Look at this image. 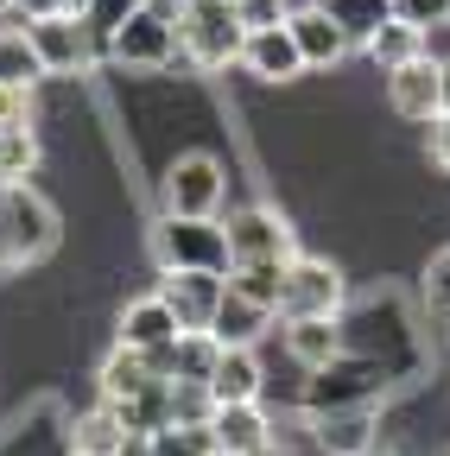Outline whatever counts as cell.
Returning a JSON list of instances; mask_svg holds the SVG:
<instances>
[{"mask_svg": "<svg viewBox=\"0 0 450 456\" xmlns=\"http://www.w3.org/2000/svg\"><path fill=\"white\" fill-rule=\"evenodd\" d=\"M152 260L159 273H222L229 279V235L216 216H159L152 228Z\"/></svg>", "mask_w": 450, "mask_h": 456, "instance_id": "obj_1", "label": "cell"}, {"mask_svg": "<svg viewBox=\"0 0 450 456\" xmlns=\"http://www.w3.org/2000/svg\"><path fill=\"white\" fill-rule=\"evenodd\" d=\"M58 248V209H51L26 178L0 184V266H32Z\"/></svg>", "mask_w": 450, "mask_h": 456, "instance_id": "obj_2", "label": "cell"}, {"mask_svg": "<svg viewBox=\"0 0 450 456\" xmlns=\"http://www.w3.org/2000/svg\"><path fill=\"white\" fill-rule=\"evenodd\" d=\"M241 38H248V26L235 20L229 0H184V13H178V51L191 57L197 70L241 64Z\"/></svg>", "mask_w": 450, "mask_h": 456, "instance_id": "obj_3", "label": "cell"}, {"mask_svg": "<svg viewBox=\"0 0 450 456\" xmlns=\"http://www.w3.org/2000/svg\"><path fill=\"white\" fill-rule=\"evenodd\" d=\"M222 235H229V260H235V266H260V260H266V266H286V260L299 254L286 216L266 209V203L235 209L229 222H222Z\"/></svg>", "mask_w": 450, "mask_h": 456, "instance_id": "obj_4", "label": "cell"}, {"mask_svg": "<svg viewBox=\"0 0 450 456\" xmlns=\"http://www.w3.org/2000/svg\"><path fill=\"white\" fill-rule=\"evenodd\" d=\"M26 45L38 57L45 77H83L95 64V32L77 13H51V20H26Z\"/></svg>", "mask_w": 450, "mask_h": 456, "instance_id": "obj_5", "label": "cell"}, {"mask_svg": "<svg viewBox=\"0 0 450 456\" xmlns=\"http://www.w3.org/2000/svg\"><path fill=\"white\" fill-rule=\"evenodd\" d=\"M343 311V273L330 260L292 254L286 260V285H279V317L299 323V317H336Z\"/></svg>", "mask_w": 450, "mask_h": 456, "instance_id": "obj_6", "label": "cell"}, {"mask_svg": "<svg viewBox=\"0 0 450 456\" xmlns=\"http://www.w3.org/2000/svg\"><path fill=\"white\" fill-rule=\"evenodd\" d=\"M216 203H222V165L209 152H184L165 165V178H159L165 216H216Z\"/></svg>", "mask_w": 450, "mask_h": 456, "instance_id": "obj_7", "label": "cell"}, {"mask_svg": "<svg viewBox=\"0 0 450 456\" xmlns=\"http://www.w3.org/2000/svg\"><path fill=\"white\" fill-rule=\"evenodd\" d=\"M102 45H108V57H115L121 70H159V64H172V57H178V26L140 7L127 26H115Z\"/></svg>", "mask_w": 450, "mask_h": 456, "instance_id": "obj_8", "label": "cell"}, {"mask_svg": "<svg viewBox=\"0 0 450 456\" xmlns=\"http://www.w3.org/2000/svg\"><path fill=\"white\" fill-rule=\"evenodd\" d=\"M159 298H165V311L178 317V336L184 330H203L209 336L216 305L229 298V279H222V273H165L159 279Z\"/></svg>", "mask_w": 450, "mask_h": 456, "instance_id": "obj_9", "label": "cell"}, {"mask_svg": "<svg viewBox=\"0 0 450 456\" xmlns=\"http://www.w3.org/2000/svg\"><path fill=\"white\" fill-rule=\"evenodd\" d=\"M286 32H292V45L305 57V70H330V64H343V57H349L343 26H336L323 7H292L286 13Z\"/></svg>", "mask_w": 450, "mask_h": 456, "instance_id": "obj_10", "label": "cell"}, {"mask_svg": "<svg viewBox=\"0 0 450 456\" xmlns=\"http://www.w3.org/2000/svg\"><path fill=\"white\" fill-rule=\"evenodd\" d=\"M209 437H216V456L273 450V425L260 412V399H248V406H209Z\"/></svg>", "mask_w": 450, "mask_h": 456, "instance_id": "obj_11", "label": "cell"}, {"mask_svg": "<svg viewBox=\"0 0 450 456\" xmlns=\"http://www.w3.org/2000/svg\"><path fill=\"white\" fill-rule=\"evenodd\" d=\"M438 83H444V64H431V57H413V64L387 70L393 114H406V121H438Z\"/></svg>", "mask_w": 450, "mask_h": 456, "instance_id": "obj_12", "label": "cell"}, {"mask_svg": "<svg viewBox=\"0 0 450 456\" xmlns=\"http://www.w3.org/2000/svg\"><path fill=\"white\" fill-rule=\"evenodd\" d=\"M241 64L254 77H266V83H292L305 70V57H299V45H292L286 26H266V32H248L241 38Z\"/></svg>", "mask_w": 450, "mask_h": 456, "instance_id": "obj_13", "label": "cell"}, {"mask_svg": "<svg viewBox=\"0 0 450 456\" xmlns=\"http://www.w3.org/2000/svg\"><path fill=\"white\" fill-rule=\"evenodd\" d=\"M203 387H209V406H248V399H260V362H254V349H222Z\"/></svg>", "mask_w": 450, "mask_h": 456, "instance_id": "obj_14", "label": "cell"}, {"mask_svg": "<svg viewBox=\"0 0 450 456\" xmlns=\"http://www.w3.org/2000/svg\"><path fill=\"white\" fill-rule=\"evenodd\" d=\"M286 349L299 368H336L343 362V330H336V317H299L286 323Z\"/></svg>", "mask_w": 450, "mask_h": 456, "instance_id": "obj_15", "label": "cell"}, {"mask_svg": "<svg viewBox=\"0 0 450 456\" xmlns=\"http://www.w3.org/2000/svg\"><path fill=\"white\" fill-rule=\"evenodd\" d=\"M165 342H178V317L165 311V298H134L121 311V349H165Z\"/></svg>", "mask_w": 450, "mask_h": 456, "instance_id": "obj_16", "label": "cell"}, {"mask_svg": "<svg viewBox=\"0 0 450 456\" xmlns=\"http://www.w3.org/2000/svg\"><path fill=\"white\" fill-rule=\"evenodd\" d=\"M266 323H273V311H260V305H248V298L229 292L216 305V317H209V342H216V349H254Z\"/></svg>", "mask_w": 450, "mask_h": 456, "instance_id": "obj_17", "label": "cell"}, {"mask_svg": "<svg viewBox=\"0 0 450 456\" xmlns=\"http://www.w3.org/2000/svg\"><path fill=\"white\" fill-rule=\"evenodd\" d=\"M317 444H323L330 456H368V444H374V406L317 419Z\"/></svg>", "mask_w": 450, "mask_h": 456, "instance_id": "obj_18", "label": "cell"}, {"mask_svg": "<svg viewBox=\"0 0 450 456\" xmlns=\"http://www.w3.org/2000/svg\"><path fill=\"white\" fill-rule=\"evenodd\" d=\"M317 7H323L336 26H343L349 51H356V45H368V38L393 20V0H317Z\"/></svg>", "mask_w": 450, "mask_h": 456, "instance_id": "obj_19", "label": "cell"}, {"mask_svg": "<svg viewBox=\"0 0 450 456\" xmlns=\"http://www.w3.org/2000/svg\"><path fill=\"white\" fill-rule=\"evenodd\" d=\"M121 425H127V437H152V431H165L172 425V380H152L146 393H134V399H121Z\"/></svg>", "mask_w": 450, "mask_h": 456, "instance_id": "obj_20", "label": "cell"}, {"mask_svg": "<svg viewBox=\"0 0 450 456\" xmlns=\"http://www.w3.org/2000/svg\"><path fill=\"white\" fill-rule=\"evenodd\" d=\"M146 387H152V368H146L140 349H115L102 362V406H121V399H134Z\"/></svg>", "mask_w": 450, "mask_h": 456, "instance_id": "obj_21", "label": "cell"}, {"mask_svg": "<svg viewBox=\"0 0 450 456\" xmlns=\"http://www.w3.org/2000/svg\"><path fill=\"white\" fill-rule=\"evenodd\" d=\"M121 444H127V425L115 406H95L89 419H77V437H70L77 456H121Z\"/></svg>", "mask_w": 450, "mask_h": 456, "instance_id": "obj_22", "label": "cell"}, {"mask_svg": "<svg viewBox=\"0 0 450 456\" xmlns=\"http://www.w3.org/2000/svg\"><path fill=\"white\" fill-rule=\"evenodd\" d=\"M380 70H400V64H413V57H425V32H413V26H400V20H387L368 45H362Z\"/></svg>", "mask_w": 450, "mask_h": 456, "instance_id": "obj_23", "label": "cell"}, {"mask_svg": "<svg viewBox=\"0 0 450 456\" xmlns=\"http://www.w3.org/2000/svg\"><path fill=\"white\" fill-rule=\"evenodd\" d=\"M279 285H286V266H266V260L260 266H229V292L273 311V317H279Z\"/></svg>", "mask_w": 450, "mask_h": 456, "instance_id": "obj_24", "label": "cell"}, {"mask_svg": "<svg viewBox=\"0 0 450 456\" xmlns=\"http://www.w3.org/2000/svg\"><path fill=\"white\" fill-rule=\"evenodd\" d=\"M146 456H216V437H209V425H184V419H172L165 431L146 437Z\"/></svg>", "mask_w": 450, "mask_h": 456, "instance_id": "obj_25", "label": "cell"}, {"mask_svg": "<svg viewBox=\"0 0 450 456\" xmlns=\"http://www.w3.org/2000/svg\"><path fill=\"white\" fill-rule=\"evenodd\" d=\"M45 70H38V57H32V45H26V32H0V89H32Z\"/></svg>", "mask_w": 450, "mask_h": 456, "instance_id": "obj_26", "label": "cell"}, {"mask_svg": "<svg viewBox=\"0 0 450 456\" xmlns=\"http://www.w3.org/2000/svg\"><path fill=\"white\" fill-rule=\"evenodd\" d=\"M216 355H222V349H216L203 330H184V336L172 342V380H197V387H203L209 368H216Z\"/></svg>", "mask_w": 450, "mask_h": 456, "instance_id": "obj_27", "label": "cell"}, {"mask_svg": "<svg viewBox=\"0 0 450 456\" xmlns=\"http://www.w3.org/2000/svg\"><path fill=\"white\" fill-rule=\"evenodd\" d=\"M32 165H38V140H32V127L0 134V184H20Z\"/></svg>", "mask_w": 450, "mask_h": 456, "instance_id": "obj_28", "label": "cell"}, {"mask_svg": "<svg viewBox=\"0 0 450 456\" xmlns=\"http://www.w3.org/2000/svg\"><path fill=\"white\" fill-rule=\"evenodd\" d=\"M140 7H146V0H83V7H77V20H83L95 38H108L115 26H127Z\"/></svg>", "mask_w": 450, "mask_h": 456, "instance_id": "obj_29", "label": "cell"}, {"mask_svg": "<svg viewBox=\"0 0 450 456\" xmlns=\"http://www.w3.org/2000/svg\"><path fill=\"white\" fill-rule=\"evenodd\" d=\"M229 7H235V20L248 26V32H266V26H286V0H229Z\"/></svg>", "mask_w": 450, "mask_h": 456, "instance_id": "obj_30", "label": "cell"}, {"mask_svg": "<svg viewBox=\"0 0 450 456\" xmlns=\"http://www.w3.org/2000/svg\"><path fill=\"white\" fill-rule=\"evenodd\" d=\"M393 20H400V26H413V32L450 26V20H444V0H393Z\"/></svg>", "mask_w": 450, "mask_h": 456, "instance_id": "obj_31", "label": "cell"}, {"mask_svg": "<svg viewBox=\"0 0 450 456\" xmlns=\"http://www.w3.org/2000/svg\"><path fill=\"white\" fill-rule=\"evenodd\" d=\"M425 292H431V305H438V311H450V248H444V254H431V266H425Z\"/></svg>", "mask_w": 450, "mask_h": 456, "instance_id": "obj_32", "label": "cell"}, {"mask_svg": "<svg viewBox=\"0 0 450 456\" xmlns=\"http://www.w3.org/2000/svg\"><path fill=\"white\" fill-rule=\"evenodd\" d=\"M26 114H32L26 89H0V134H20V127H26Z\"/></svg>", "mask_w": 450, "mask_h": 456, "instance_id": "obj_33", "label": "cell"}, {"mask_svg": "<svg viewBox=\"0 0 450 456\" xmlns=\"http://www.w3.org/2000/svg\"><path fill=\"white\" fill-rule=\"evenodd\" d=\"M431 159L450 171V114H438V121H431Z\"/></svg>", "mask_w": 450, "mask_h": 456, "instance_id": "obj_34", "label": "cell"}, {"mask_svg": "<svg viewBox=\"0 0 450 456\" xmlns=\"http://www.w3.org/2000/svg\"><path fill=\"white\" fill-rule=\"evenodd\" d=\"M26 20H51V13H70V0H13Z\"/></svg>", "mask_w": 450, "mask_h": 456, "instance_id": "obj_35", "label": "cell"}, {"mask_svg": "<svg viewBox=\"0 0 450 456\" xmlns=\"http://www.w3.org/2000/svg\"><path fill=\"white\" fill-rule=\"evenodd\" d=\"M146 13H159V20H172V26H178V13H184V0H146Z\"/></svg>", "mask_w": 450, "mask_h": 456, "instance_id": "obj_36", "label": "cell"}, {"mask_svg": "<svg viewBox=\"0 0 450 456\" xmlns=\"http://www.w3.org/2000/svg\"><path fill=\"white\" fill-rule=\"evenodd\" d=\"M438 114H450V64H444V83H438Z\"/></svg>", "mask_w": 450, "mask_h": 456, "instance_id": "obj_37", "label": "cell"}, {"mask_svg": "<svg viewBox=\"0 0 450 456\" xmlns=\"http://www.w3.org/2000/svg\"><path fill=\"white\" fill-rule=\"evenodd\" d=\"M0 13H13V0H0Z\"/></svg>", "mask_w": 450, "mask_h": 456, "instance_id": "obj_38", "label": "cell"}, {"mask_svg": "<svg viewBox=\"0 0 450 456\" xmlns=\"http://www.w3.org/2000/svg\"><path fill=\"white\" fill-rule=\"evenodd\" d=\"M77 7H83V0H70V13H77Z\"/></svg>", "mask_w": 450, "mask_h": 456, "instance_id": "obj_39", "label": "cell"}, {"mask_svg": "<svg viewBox=\"0 0 450 456\" xmlns=\"http://www.w3.org/2000/svg\"><path fill=\"white\" fill-rule=\"evenodd\" d=\"M444 20H450V0H444Z\"/></svg>", "mask_w": 450, "mask_h": 456, "instance_id": "obj_40", "label": "cell"}, {"mask_svg": "<svg viewBox=\"0 0 450 456\" xmlns=\"http://www.w3.org/2000/svg\"><path fill=\"white\" fill-rule=\"evenodd\" d=\"M254 456H273V450H254Z\"/></svg>", "mask_w": 450, "mask_h": 456, "instance_id": "obj_41", "label": "cell"}]
</instances>
